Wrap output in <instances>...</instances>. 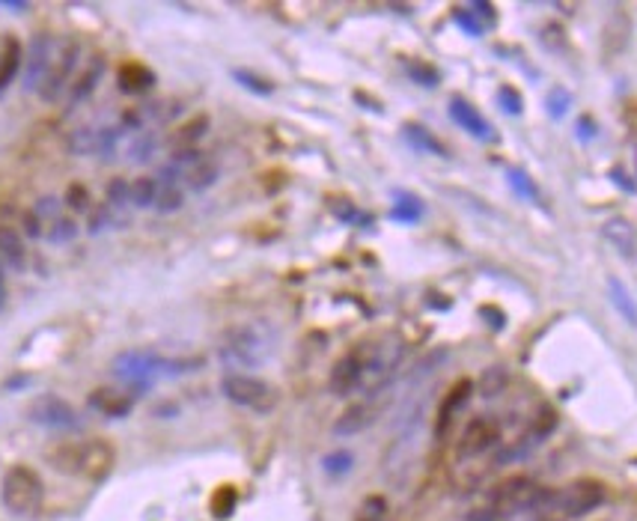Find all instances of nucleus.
Returning a JSON list of instances; mask_svg holds the SVG:
<instances>
[{
    "label": "nucleus",
    "mask_w": 637,
    "mask_h": 521,
    "mask_svg": "<svg viewBox=\"0 0 637 521\" xmlns=\"http://www.w3.org/2000/svg\"><path fill=\"white\" fill-rule=\"evenodd\" d=\"M197 367L200 361H191V358H167L158 352H134V349L114 358V376L131 393L152 391L161 379H179Z\"/></svg>",
    "instance_id": "f257e3e1"
},
{
    "label": "nucleus",
    "mask_w": 637,
    "mask_h": 521,
    "mask_svg": "<svg viewBox=\"0 0 637 521\" xmlns=\"http://www.w3.org/2000/svg\"><path fill=\"white\" fill-rule=\"evenodd\" d=\"M48 462L69 477H84L93 483H102L111 477L114 465H117V450L111 441L96 438V441H84V444H60L54 453H48Z\"/></svg>",
    "instance_id": "f03ea898"
},
{
    "label": "nucleus",
    "mask_w": 637,
    "mask_h": 521,
    "mask_svg": "<svg viewBox=\"0 0 637 521\" xmlns=\"http://www.w3.org/2000/svg\"><path fill=\"white\" fill-rule=\"evenodd\" d=\"M271 358V337L256 325H236L221 337V361L242 370H256Z\"/></svg>",
    "instance_id": "7ed1b4c3"
},
{
    "label": "nucleus",
    "mask_w": 637,
    "mask_h": 521,
    "mask_svg": "<svg viewBox=\"0 0 637 521\" xmlns=\"http://www.w3.org/2000/svg\"><path fill=\"white\" fill-rule=\"evenodd\" d=\"M0 498H3V507L12 513V516H36L42 501H45V483L42 477L27 468V465H12L6 474H3V483H0Z\"/></svg>",
    "instance_id": "20e7f679"
},
{
    "label": "nucleus",
    "mask_w": 637,
    "mask_h": 521,
    "mask_svg": "<svg viewBox=\"0 0 637 521\" xmlns=\"http://www.w3.org/2000/svg\"><path fill=\"white\" fill-rule=\"evenodd\" d=\"M489 504L510 519L512 513H536V510L551 507L554 504V492H545L530 477H510L501 486H495Z\"/></svg>",
    "instance_id": "39448f33"
},
{
    "label": "nucleus",
    "mask_w": 637,
    "mask_h": 521,
    "mask_svg": "<svg viewBox=\"0 0 637 521\" xmlns=\"http://www.w3.org/2000/svg\"><path fill=\"white\" fill-rule=\"evenodd\" d=\"M221 393L233 405L256 411V414H268L277 405V391L268 382H262L256 376H248V373H230V376H224L221 379Z\"/></svg>",
    "instance_id": "423d86ee"
},
{
    "label": "nucleus",
    "mask_w": 637,
    "mask_h": 521,
    "mask_svg": "<svg viewBox=\"0 0 637 521\" xmlns=\"http://www.w3.org/2000/svg\"><path fill=\"white\" fill-rule=\"evenodd\" d=\"M27 417L30 423L51 429V432H78L81 429V414L75 405H69L63 396L57 393H39L30 405H27Z\"/></svg>",
    "instance_id": "0eeeda50"
},
{
    "label": "nucleus",
    "mask_w": 637,
    "mask_h": 521,
    "mask_svg": "<svg viewBox=\"0 0 637 521\" xmlns=\"http://www.w3.org/2000/svg\"><path fill=\"white\" fill-rule=\"evenodd\" d=\"M57 60V42L48 30H39L30 36V45L24 51V69H21V87L27 93H39L51 66Z\"/></svg>",
    "instance_id": "6e6552de"
},
{
    "label": "nucleus",
    "mask_w": 637,
    "mask_h": 521,
    "mask_svg": "<svg viewBox=\"0 0 637 521\" xmlns=\"http://www.w3.org/2000/svg\"><path fill=\"white\" fill-rule=\"evenodd\" d=\"M81 54H84V51H81V42H66V45L57 51V60H54V66H51V72H48L42 90H39L42 102L54 105V102H60L63 96H69V90H72V84H75V78H78Z\"/></svg>",
    "instance_id": "1a4fd4ad"
},
{
    "label": "nucleus",
    "mask_w": 637,
    "mask_h": 521,
    "mask_svg": "<svg viewBox=\"0 0 637 521\" xmlns=\"http://www.w3.org/2000/svg\"><path fill=\"white\" fill-rule=\"evenodd\" d=\"M605 504V486L596 480H575L566 489L554 492V510L566 519H581Z\"/></svg>",
    "instance_id": "9d476101"
},
{
    "label": "nucleus",
    "mask_w": 637,
    "mask_h": 521,
    "mask_svg": "<svg viewBox=\"0 0 637 521\" xmlns=\"http://www.w3.org/2000/svg\"><path fill=\"white\" fill-rule=\"evenodd\" d=\"M501 447V426L489 417H477L465 426L459 438V456L462 459H477Z\"/></svg>",
    "instance_id": "9b49d317"
},
{
    "label": "nucleus",
    "mask_w": 637,
    "mask_h": 521,
    "mask_svg": "<svg viewBox=\"0 0 637 521\" xmlns=\"http://www.w3.org/2000/svg\"><path fill=\"white\" fill-rule=\"evenodd\" d=\"M328 388L337 396H352L355 391H364V355H361V346H355L352 352H346L334 364Z\"/></svg>",
    "instance_id": "f8f14e48"
},
{
    "label": "nucleus",
    "mask_w": 637,
    "mask_h": 521,
    "mask_svg": "<svg viewBox=\"0 0 637 521\" xmlns=\"http://www.w3.org/2000/svg\"><path fill=\"white\" fill-rule=\"evenodd\" d=\"M450 120H453L462 131H468V137H474V140H480V143L498 140V137H495V126L477 111V105H471V102L462 99V96H453V99H450Z\"/></svg>",
    "instance_id": "ddd939ff"
},
{
    "label": "nucleus",
    "mask_w": 637,
    "mask_h": 521,
    "mask_svg": "<svg viewBox=\"0 0 637 521\" xmlns=\"http://www.w3.org/2000/svg\"><path fill=\"white\" fill-rule=\"evenodd\" d=\"M376 417H379V408H376L373 402H367V399L352 402V405H349V408L337 417V423H334V435H340V438L358 435V432L370 429V426L376 423Z\"/></svg>",
    "instance_id": "4468645a"
},
{
    "label": "nucleus",
    "mask_w": 637,
    "mask_h": 521,
    "mask_svg": "<svg viewBox=\"0 0 637 521\" xmlns=\"http://www.w3.org/2000/svg\"><path fill=\"white\" fill-rule=\"evenodd\" d=\"M105 69H108L105 57H93V60L78 72V78H75V84H72V90H69V96H66L69 108L84 105V102L96 93V87H99L102 78H105Z\"/></svg>",
    "instance_id": "2eb2a0df"
},
{
    "label": "nucleus",
    "mask_w": 637,
    "mask_h": 521,
    "mask_svg": "<svg viewBox=\"0 0 637 521\" xmlns=\"http://www.w3.org/2000/svg\"><path fill=\"white\" fill-rule=\"evenodd\" d=\"M117 87L120 93L126 96H143L155 87V72L146 66V63H137V60H126L117 72Z\"/></svg>",
    "instance_id": "dca6fc26"
},
{
    "label": "nucleus",
    "mask_w": 637,
    "mask_h": 521,
    "mask_svg": "<svg viewBox=\"0 0 637 521\" xmlns=\"http://www.w3.org/2000/svg\"><path fill=\"white\" fill-rule=\"evenodd\" d=\"M90 408L99 411L102 417L120 420V417L131 414L134 399H131V393L117 391V388H96V391L90 393Z\"/></svg>",
    "instance_id": "f3484780"
},
{
    "label": "nucleus",
    "mask_w": 637,
    "mask_h": 521,
    "mask_svg": "<svg viewBox=\"0 0 637 521\" xmlns=\"http://www.w3.org/2000/svg\"><path fill=\"white\" fill-rule=\"evenodd\" d=\"M21 69H24V48L15 36H6L3 48H0V96L12 87V81L21 75Z\"/></svg>",
    "instance_id": "a211bd4d"
},
{
    "label": "nucleus",
    "mask_w": 637,
    "mask_h": 521,
    "mask_svg": "<svg viewBox=\"0 0 637 521\" xmlns=\"http://www.w3.org/2000/svg\"><path fill=\"white\" fill-rule=\"evenodd\" d=\"M0 260H3V265H9L12 271H24L27 268L24 236L15 227H9V224H0Z\"/></svg>",
    "instance_id": "6ab92c4d"
},
{
    "label": "nucleus",
    "mask_w": 637,
    "mask_h": 521,
    "mask_svg": "<svg viewBox=\"0 0 637 521\" xmlns=\"http://www.w3.org/2000/svg\"><path fill=\"white\" fill-rule=\"evenodd\" d=\"M218 176H221V167H218V161H212V158H200V161H194L191 164V170L182 176V188L185 191H191V194H203V191H209L215 182H218Z\"/></svg>",
    "instance_id": "aec40b11"
},
{
    "label": "nucleus",
    "mask_w": 637,
    "mask_h": 521,
    "mask_svg": "<svg viewBox=\"0 0 637 521\" xmlns=\"http://www.w3.org/2000/svg\"><path fill=\"white\" fill-rule=\"evenodd\" d=\"M605 239L617 248V254L623 257V260H635L637 257V239H635V230H632V224L629 221H623V218H614V221H608L605 224Z\"/></svg>",
    "instance_id": "412c9836"
},
{
    "label": "nucleus",
    "mask_w": 637,
    "mask_h": 521,
    "mask_svg": "<svg viewBox=\"0 0 637 521\" xmlns=\"http://www.w3.org/2000/svg\"><path fill=\"white\" fill-rule=\"evenodd\" d=\"M608 298L629 328H637V301L620 277H608Z\"/></svg>",
    "instance_id": "4be33fe9"
},
{
    "label": "nucleus",
    "mask_w": 637,
    "mask_h": 521,
    "mask_svg": "<svg viewBox=\"0 0 637 521\" xmlns=\"http://www.w3.org/2000/svg\"><path fill=\"white\" fill-rule=\"evenodd\" d=\"M402 134H405V140H408L414 149H420V152H429V155H438V158L447 155V146H444L432 131L426 129V126H420V123H405V126H402Z\"/></svg>",
    "instance_id": "5701e85b"
},
{
    "label": "nucleus",
    "mask_w": 637,
    "mask_h": 521,
    "mask_svg": "<svg viewBox=\"0 0 637 521\" xmlns=\"http://www.w3.org/2000/svg\"><path fill=\"white\" fill-rule=\"evenodd\" d=\"M99 143H102V129H96V126H81V129L69 131V137H66V149L72 155H99Z\"/></svg>",
    "instance_id": "b1692460"
},
{
    "label": "nucleus",
    "mask_w": 637,
    "mask_h": 521,
    "mask_svg": "<svg viewBox=\"0 0 637 521\" xmlns=\"http://www.w3.org/2000/svg\"><path fill=\"white\" fill-rule=\"evenodd\" d=\"M390 218L399 221V224H417L423 218V203L408 194V191H396L393 194V209H390Z\"/></svg>",
    "instance_id": "393cba45"
},
{
    "label": "nucleus",
    "mask_w": 637,
    "mask_h": 521,
    "mask_svg": "<svg viewBox=\"0 0 637 521\" xmlns=\"http://www.w3.org/2000/svg\"><path fill=\"white\" fill-rule=\"evenodd\" d=\"M158 137L152 134V131H137L131 140H128V161L131 164H146V161H152L155 158V152H158Z\"/></svg>",
    "instance_id": "a878e982"
},
{
    "label": "nucleus",
    "mask_w": 637,
    "mask_h": 521,
    "mask_svg": "<svg viewBox=\"0 0 637 521\" xmlns=\"http://www.w3.org/2000/svg\"><path fill=\"white\" fill-rule=\"evenodd\" d=\"M158 200H155V212L158 215H176L185 206V188L179 182H158Z\"/></svg>",
    "instance_id": "bb28decb"
},
{
    "label": "nucleus",
    "mask_w": 637,
    "mask_h": 521,
    "mask_svg": "<svg viewBox=\"0 0 637 521\" xmlns=\"http://www.w3.org/2000/svg\"><path fill=\"white\" fill-rule=\"evenodd\" d=\"M158 179L155 176H140L131 182V206L134 209H155L158 200Z\"/></svg>",
    "instance_id": "cd10ccee"
},
{
    "label": "nucleus",
    "mask_w": 637,
    "mask_h": 521,
    "mask_svg": "<svg viewBox=\"0 0 637 521\" xmlns=\"http://www.w3.org/2000/svg\"><path fill=\"white\" fill-rule=\"evenodd\" d=\"M105 206L114 212V218H120V212H128L131 209V182L111 179L105 188Z\"/></svg>",
    "instance_id": "c85d7f7f"
},
{
    "label": "nucleus",
    "mask_w": 637,
    "mask_h": 521,
    "mask_svg": "<svg viewBox=\"0 0 637 521\" xmlns=\"http://www.w3.org/2000/svg\"><path fill=\"white\" fill-rule=\"evenodd\" d=\"M206 131H209V117H194L191 123H185L173 134V152L176 149H194V143L200 137H206Z\"/></svg>",
    "instance_id": "c756f323"
},
{
    "label": "nucleus",
    "mask_w": 637,
    "mask_h": 521,
    "mask_svg": "<svg viewBox=\"0 0 637 521\" xmlns=\"http://www.w3.org/2000/svg\"><path fill=\"white\" fill-rule=\"evenodd\" d=\"M75 236H78V221H75L72 215H60L54 224L45 227V239H48L51 245H69Z\"/></svg>",
    "instance_id": "7c9ffc66"
},
{
    "label": "nucleus",
    "mask_w": 637,
    "mask_h": 521,
    "mask_svg": "<svg viewBox=\"0 0 637 521\" xmlns=\"http://www.w3.org/2000/svg\"><path fill=\"white\" fill-rule=\"evenodd\" d=\"M63 206L72 209V212H78V215H90V212H93V197H90L87 185H84V182H72V185L66 188Z\"/></svg>",
    "instance_id": "2f4dec72"
},
{
    "label": "nucleus",
    "mask_w": 637,
    "mask_h": 521,
    "mask_svg": "<svg viewBox=\"0 0 637 521\" xmlns=\"http://www.w3.org/2000/svg\"><path fill=\"white\" fill-rule=\"evenodd\" d=\"M355 468V456L349 450H331L325 459H322V471L328 477H346L349 471Z\"/></svg>",
    "instance_id": "473e14b6"
},
{
    "label": "nucleus",
    "mask_w": 637,
    "mask_h": 521,
    "mask_svg": "<svg viewBox=\"0 0 637 521\" xmlns=\"http://www.w3.org/2000/svg\"><path fill=\"white\" fill-rule=\"evenodd\" d=\"M468 396H471V385H468V382H459L453 391L447 393V399H444V408H441V426H447V420H450V417H456V414L465 408Z\"/></svg>",
    "instance_id": "72a5a7b5"
},
{
    "label": "nucleus",
    "mask_w": 637,
    "mask_h": 521,
    "mask_svg": "<svg viewBox=\"0 0 637 521\" xmlns=\"http://www.w3.org/2000/svg\"><path fill=\"white\" fill-rule=\"evenodd\" d=\"M236 504H239L236 489H233V486H221V489L212 495V513H215V519H230L233 510H236Z\"/></svg>",
    "instance_id": "f704fd0d"
},
{
    "label": "nucleus",
    "mask_w": 637,
    "mask_h": 521,
    "mask_svg": "<svg viewBox=\"0 0 637 521\" xmlns=\"http://www.w3.org/2000/svg\"><path fill=\"white\" fill-rule=\"evenodd\" d=\"M545 108H548L551 120H563V117L569 114V108H572V93L563 90V87H554V90L545 96Z\"/></svg>",
    "instance_id": "c9c22d12"
},
{
    "label": "nucleus",
    "mask_w": 637,
    "mask_h": 521,
    "mask_svg": "<svg viewBox=\"0 0 637 521\" xmlns=\"http://www.w3.org/2000/svg\"><path fill=\"white\" fill-rule=\"evenodd\" d=\"M33 212H36V218L48 227V224H54L60 215H66L63 212V200L60 197H54V194H48V197H39L36 200V206H33Z\"/></svg>",
    "instance_id": "e433bc0d"
},
{
    "label": "nucleus",
    "mask_w": 637,
    "mask_h": 521,
    "mask_svg": "<svg viewBox=\"0 0 637 521\" xmlns=\"http://www.w3.org/2000/svg\"><path fill=\"white\" fill-rule=\"evenodd\" d=\"M233 78H236L245 90L256 93V96H271V90H274V84H271V81H265L262 75L248 72V69H236V72H233Z\"/></svg>",
    "instance_id": "4c0bfd02"
},
{
    "label": "nucleus",
    "mask_w": 637,
    "mask_h": 521,
    "mask_svg": "<svg viewBox=\"0 0 637 521\" xmlns=\"http://www.w3.org/2000/svg\"><path fill=\"white\" fill-rule=\"evenodd\" d=\"M507 179H510L512 191L518 194V197H524V200H536L539 197V188H536V182L524 173V170H507Z\"/></svg>",
    "instance_id": "58836bf2"
},
{
    "label": "nucleus",
    "mask_w": 637,
    "mask_h": 521,
    "mask_svg": "<svg viewBox=\"0 0 637 521\" xmlns=\"http://www.w3.org/2000/svg\"><path fill=\"white\" fill-rule=\"evenodd\" d=\"M498 105H501V111H504L507 117H521V114H524V99H521V93L512 90V87H501V90H498Z\"/></svg>",
    "instance_id": "ea45409f"
},
{
    "label": "nucleus",
    "mask_w": 637,
    "mask_h": 521,
    "mask_svg": "<svg viewBox=\"0 0 637 521\" xmlns=\"http://www.w3.org/2000/svg\"><path fill=\"white\" fill-rule=\"evenodd\" d=\"M453 21L468 33V36H483V24H480V18L468 9V6H459V9H453Z\"/></svg>",
    "instance_id": "a19ab883"
},
{
    "label": "nucleus",
    "mask_w": 637,
    "mask_h": 521,
    "mask_svg": "<svg viewBox=\"0 0 637 521\" xmlns=\"http://www.w3.org/2000/svg\"><path fill=\"white\" fill-rule=\"evenodd\" d=\"M117 218H114V212L108 209V206H99V209H93L90 212V221H87V233L90 236H99L108 224H114Z\"/></svg>",
    "instance_id": "79ce46f5"
},
{
    "label": "nucleus",
    "mask_w": 637,
    "mask_h": 521,
    "mask_svg": "<svg viewBox=\"0 0 637 521\" xmlns=\"http://www.w3.org/2000/svg\"><path fill=\"white\" fill-rule=\"evenodd\" d=\"M384 516H387V504H384V498L373 495V498H367V501H364V507H361V513H358V521H384Z\"/></svg>",
    "instance_id": "37998d69"
},
{
    "label": "nucleus",
    "mask_w": 637,
    "mask_h": 521,
    "mask_svg": "<svg viewBox=\"0 0 637 521\" xmlns=\"http://www.w3.org/2000/svg\"><path fill=\"white\" fill-rule=\"evenodd\" d=\"M408 69V75L417 81V84H423V87H435L438 84V72L429 66V63H411V66H405Z\"/></svg>",
    "instance_id": "c03bdc74"
},
{
    "label": "nucleus",
    "mask_w": 637,
    "mask_h": 521,
    "mask_svg": "<svg viewBox=\"0 0 637 521\" xmlns=\"http://www.w3.org/2000/svg\"><path fill=\"white\" fill-rule=\"evenodd\" d=\"M21 227H24V236H27V239H42V236H45V224L36 218L33 209L21 215Z\"/></svg>",
    "instance_id": "a18cd8bd"
},
{
    "label": "nucleus",
    "mask_w": 637,
    "mask_h": 521,
    "mask_svg": "<svg viewBox=\"0 0 637 521\" xmlns=\"http://www.w3.org/2000/svg\"><path fill=\"white\" fill-rule=\"evenodd\" d=\"M468 9L480 18V24H483V27L495 24V15H498V12H495V6H489V3H483V0H477V3H471Z\"/></svg>",
    "instance_id": "49530a36"
},
{
    "label": "nucleus",
    "mask_w": 637,
    "mask_h": 521,
    "mask_svg": "<svg viewBox=\"0 0 637 521\" xmlns=\"http://www.w3.org/2000/svg\"><path fill=\"white\" fill-rule=\"evenodd\" d=\"M468 521H507V516L489 504V507H480V510H474V513L468 516Z\"/></svg>",
    "instance_id": "de8ad7c7"
},
{
    "label": "nucleus",
    "mask_w": 637,
    "mask_h": 521,
    "mask_svg": "<svg viewBox=\"0 0 637 521\" xmlns=\"http://www.w3.org/2000/svg\"><path fill=\"white\" fill-rule=\"evenodd\" d=\"M578 134H581V140H593V134H596V123H593V120H587V117H581V120H578Z\"/></svg>",
    "instance_id": "09e8293b"
},
{
    "label": "nucleus",
    "mask_w": 637,
    "mask_h": 521,
    "mask_svg": "<svg viewBox=\"0 0 637 521\" xmlns=\"http://www.w3.org/2000/svg\"><path fill=\"white\" fill-rule=\"evenodd\" d=\"M6 301H9V286H6V265L0 260V313H3V307H6Z\"/></svg>",
    "instance_id": "8fccbe9b"
},
{
    "label": "nucleus",
    "mask_w": 637,
    "mask_h": 521,
    "mask_svg": "<svg viewBox=\"0 0 637 521\" xmlns=\"http://www.w3.org/2000/svg\"><path fill=\"white\" fill-rule=\"evenodd\" d=\"M0 9H9V12H27V9H30V3H24V0H0Z\"/></svg>",
    "instance_id": "3c124183"
},
{
    "label": "nucleus",
    "mask_w": 637,
    "mask_h": 521,
    "mask_svg": "<svg viewBox=\"0 0 637 521\" xmlns=\"http://www.w3.org/2000/svg\"><path fill=\"white\" fill-rule=\"evenodd\" d=\"M635 170H637V146H635Z\"/></svg>",
    "instance_id": "603ef678"
}]
</instances>
